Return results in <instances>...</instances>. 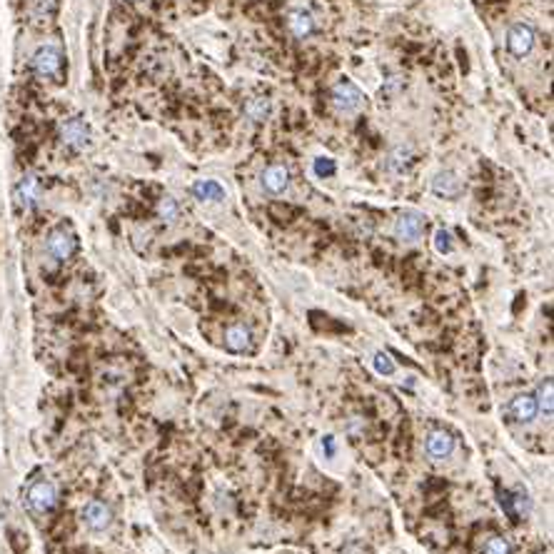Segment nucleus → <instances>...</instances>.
Instances as JSON below:
<instances>
[{
  "label": "nucleus",
  "mask_w": 554,
  "mask_h": 554,
  "mask_svg": "<svg viewBox=\"0 0 554 554\" xmlns=\"http://www.w3.org/2000/svg\"><path fill=\"white\" fill-rule=\"evenodd\" d=\"M81 517H83V522L90 527V529L100 532V529H105V527L110 525V520H113V512H110L108 504L100 502V499H90V502L83 507Z\"/></svg>",
  "instance_id": "nucleus-8"
},
{
  "label": "nucleus",
  "mask_w": 554,
  "mask_h": 554,
  "mask_svg": "<svg viewBox=\"0 0 554 554\" xmlns=\"http://www.w3.org/2000/svg\"><path fill=\"white\" fill-rule=\"evenodd\" d=\"M485 554H512V547L504 537H492L485 544Z\"/></svg>",
  "instance_id": "nucleus-21"
},
{
  "label": "nucleus",
  "mask_w": 554,
  "mask_h": 554,
  "mask_svg": "<svg viewBox=\"0 0 554 554\" xmlns=\"http://www.w3.org/2000/svg\"><path fill=\"white\" fill-rule=\"evenodd\" d=\"M290 185V170L285 165H270L268 170L263 172V188L268 190L270 195H280L287 190Z\"/></svg>",
  "instance_id": "nucleus-12"
},
{
  "label": "nucleus",
  "mask_w": 554,
  "mask_h": 554,
  "mask_svg": "<svg viewBox=\"0 0 554 554\" xmlns=\"http://www.w3.org/2000/svg\"><path fill=\"white\" fill-rule=\"evenodd\" d=\"M57 0H28V13L33 20H48L55 13Z\"/></svg>",
  "instance_id": "nucleus-17"
},
{
  "label": "nucleus",
  "mask_w": 554,
  "mask_h": 554,
  "mask_svg": "<svg viewBox=\"0 0 554 554\" xmlns=\"http://www.w3.org/2000/svg\"><path fill=\"white\" fill-rule=\"evenodd\" d=\"M225 345H228L233 352H245L252 345V330L247 325H233L225 332Z\"/></svg>",
  "instance_id": "nucleus-13"
},
{
  "label": "nucleus",
  "mask_w": 554,
  "mask_h": 554,
  "mask_svg": "<svg viewBox=\"0 0 554 554\" xmlns=\"http://www.w3.org/2000/svg\"><path fill=\"white\" fill-rule=\"evenodd\" d=\"M193 195L202 202H220L225 198V190L215 180H200V183L193 185Z\"/></svg>",
  "instance_id": "nucleus-15"
},
{
  "label": "nucleus",
  "mask_w": 554,
  "mask_h": 554,
  "mask_svg": "<svg viewBox=\"0 0 554 554\" xmlns=\"http://www.w3.org/2000/svg\"><path fill=\"white\" fill-rule=\"evenodd\" d=\"M60 140L70 150H85L90 145V127L81 118H70L60 125Z\"/></svg>",
  "instance_id": "nucleus-4"
},
{
  "label": "nucleus",
  "mask_w": 554,
  "mask_h": 554,
  "mask_svg": "<svg viewBox=\"0 0 554 554\" xmlns=\"http://www.w3.org/2000/svg\"><path fill=\"white\" fill-rule=\"evenodd\" d=\"M30 68L43 81H53L63 73V50L57 46H41L30 60Z\"/></svg>",
  "instance_id": "nucleus-1"
},
{
  "label": "nucleus",
  "mask_w": 554,
  "mask_h": 554,
  "mask_svg": "<svg viewBox=\"0 0 554 554\" xmlns=\"http://www.w3.org/2000/svg\"><path fill=\"white\" fill-rule=\"evenodd\" d=\"M287 25H290V30H292L295 38H305V35H310L314 30V20L307 11H292Z\"/></svg>",
  "instance_id": "nucleus-16"
},
{
  "label": "nucleus",
  "mask_w": 554,
  "mask_h": 554,
  "mask_svg": "<svg viewBox=\"0 0 554 554\" xmlns=\"http://www.w3.org/2000/svg\"><path fill=\"white\" fill-rule=\"evenodd\" d=\"M335 170H338V165H335L332 158H317V160H314V172H317L320 177L335 175Z\"/></svg>",
  "instance_id": "nucleus-24"
},
{
  "label": "nucleus",
  "mask_w": 554,
  "mask_h": 554,
  "mask_svg": "<svg viewBox=\"0 0 554 554\" xmlns=\"http://www.w3.org/2000/svg\"><path fill=\"white\" fill-rule=\"evenodd\" d=\"M365 103V95L360 92V88L349 81H340L332 90V105L340 110V113H354L360 110V105Z\"/></svg>",
  "instance_id": "nucleus-5"
},
{
  "label": "nucleus",
  "mask_w": 554,
  "mask_h": 554,
  "mask_svg": "<svg viewBox=\"0 0 554 554\" xmlns=\"http://www.w3.org/2000/svg\"><path fill=\"white\" fill-rule=\"evenodd\" d=\"M245 113H247V118H250V120L260 123V120H265V118H268L270 103L265 100V97H255V100H250V103H247Z\"/></svg>",
  "instance_id": "nucleus-18"
},
{
  "label": "nucleus",
  "mask_w": 554,
  "mask_h": 554,
  "mask_svg": "<svg viewBox=\"0 0 554 554\" xmlns=\"http://www.w3.org/2000/svg\"><path fill=\"white\" fill-rule=\"evenodd\" d=\"M158 215H160L162 223H175L177 215H180V210H177V202L172 200V198H162L160 205H158Z\"/></svg>",
  "instance_id": "nucleus-20"
},
{
  "label": "nucleus",
  "mask_w": 554,
  "mask_h": 554,
  "mask_svg": "<svg viewBox=\"0 0 554 554\" xmlns=\"http://www.w3.org/2000/svg\"><path fill=\"white\" fill-rule=\"evenodd\" d=\"M75 247H78V240H75V235L70 233L68 228L50 230V235H48V240H46L48 255H50L53 260H57V263H65V260H70V257H73V252H75Z\"/></svg>",
  "instance_id": "nucleus-3"
},
{
  "label": "nucleus",
  "mask_w": 554,
  "mask_h": 554,
  "mask_svg": "<svg viewBox=\"0 0 554 554\" xmlns=\"http://www.w3.org/2000/svg\"><path fill=\"white\" fill-rule=\"evenodd\" d=\"M434 250L442 252V255L452 252V235L447 233L445 228H440V230H437V233H434Z\"/></svg>",
  "instance_id": "nucleus-22"
},
{
  "label": "nucleus",
  "mask_w": 554,
  "mask_h": 554,
  "mask_svg": "<svg viewBox=\"0 0 554 554\" xmlns=\"http://www.w3.org/2000/svg\"><path fill=\"white\" fill-rule=\"evenodd\" d=\"M537 400V410H542L547 417H552V380H544L542 387H539V394L534 397Z\"/></svg>",
  "instance_id": "nucleus-19"
},
{
  "label": "nucleus",
  "mask_w": 554,
  "mask_h": 554,
  "mask_svg": "<svg viewBox=\"0 0 554 554\" xmlns=\"http://www.w3.org/2000/svg\"><path fill=\"white\" fill-rule=\"evenodd\" d=\"M455 450V437L445 429H434L427 434V455L432 459H445Z\"/></svg>",
  "instance_id": "nucleus-10"
},
{
  "label": "nucleus",
  "mask_w": 554,
  "mask_h": 554,
  "mask_svg": "<svg viewBox=\"0 0 554 554\" xmlns=\"http://www.w3.org/2000/svg\"><path fill=\"white\" fill-rule=\"evenodd\" d=\"M25 502H28V507L38 514L50 512L57 504V487L48 480L33 482V485L28 487V492H25Z\"/></svg>",
  "instance_id": "nucleus-2"
},
{
  "label": "nucleus",
  "mask_w": 554,
  "mask_h": 554,
  "mask_svg": "<svg viewBox=\"0 0 554 554\" xmlns=\"http://www.w3.org/2000/svg\"><path fill=\"white\" fill-rule=\"evenodd\" d=\"M507 412L509 417L514 420V422H532V420L537 417V400H534V394H517L512 402L507 405Z\"/></svg>",
  "instance_id": "nucleus-9"
},
{
  "label": "nucleus",
  "mask_w": 554,
  "mask_h": 554,
  "mask_svg": "<svg viewBox=\"0 0 554 554\" xmlns=\"http://www.w3.org/2000/svg\"><path fill=\"white\" fill-rule=\"evenodd\" d=\"M432 190L442 198H457L459 190H462V183H459V177L455 172L445 170V172H437L432 180Z\"/></svg>",
  "instance_id": "nucleus-14"
},
{
  "label": "nucleus",
  "mask_w": 554,
  "mask_h": 554,
  "mask_svg": "<svg viewBox=\"0 0 554 554\" xmlns=\"http://www.w3.org/2000/svg\"><path fill=\"white\" fill-rule=\"evenodd\" d=\"M424 230V217L420 212H402L394 223V235L402 242H415L420 240V235Z\"/></svg>",
  "instance_id": "nucleus-6"
},
{
  "label": "nucleus",
  "mask_w": 554,
  "mask_h": 554,
  "mask_svg": "<svg viewBox=\"0 0 554 554\" xmlns=\"http://www.w3.org/2000/svg\"><path fill=\"white\" fill-rule=\"evenodd\" d=\"M15 198H18V205L30 210V207L38 205L41 200V180L35 175H25L15 188Z\"/></svg>",
  "instance_id": "nucleus-11"
},
{
  "label": "nucleus",
  "mask_w": 554,
  "mask_h": 554,
  "mask_svg": "<svg viewBox=\"0 0 554 554\" xmlns=\"http://www.w3.org/2000/svg\"><path fill=\"white\" fill-rule=\"evenodd\" d=\"M534 46V30L525 23H517L507 33V48L514 57H525Z\"/></svg>",
  "instance_id": "nucleus-7"
},
{
  "label": "nucleus",
  "mask_w": 554,
  "mask_h": 554,
  "mask_svg": "<svg viewBox=\"0 0 554 554\" xmlns=\"http://www.w3.org/2000/svg\"><path fill=\"white\" fill-rule=\"evenodd\" d=\"M375 370L380 375H394V360L387 352H378L375 354Z\"/></svg>",
  "instance_id": "nucleus-23"
}]
</instances>
